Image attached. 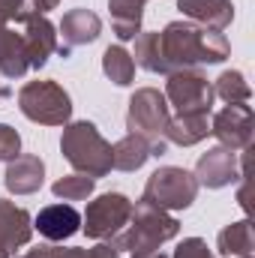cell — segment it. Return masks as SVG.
Segmentation results:
<instances>
[{
  "label": "cell",
  "mask_w": 255,
  "mask_h": 258,
  "mask_svg": "<svg viewBox=\"0 0 255 258\" xmlns=\"http://www.w3.org/2000/svg\"><path fill=\"white\" fill-rule=\"evenodd\" d=\"M93 189H96V180L87 174H66V177L51 183L54 198H63V201H87L93 195Z\"/></svg>",
  "instance_id": "obj_25"
},
{
  "label": "cell",
  "mask_w": 255,
  "mask_h": 258,
  "mask_svg": "<svg viewBox=\"0 0 255 258\" xmlns=\"http://www.w3.org/2000/svg\"><path fill=\"white\" fill-rule=\"evenodd\" d=\"M210 135V114H174L165 126V141L177 147H192Z\"/></svg>",
  "instance_id": "obj_18"
},
{
  "label": "cell",
  "mask_w": 255,
  "mask_h": 258,
  "mask_svg": "<svg viewBox=\"0 0 255 258\" xmlns=\"http://www.w3.org/2000/svg\"><path fill=\"white\" fill-rule=\"evenodd\" d=\"M21 153V135L9 123H0V162H9Z\"/></svg>",
  "instance_id": "obj_27"
},
{
  "label": "cell",
  "mask_w": 255,
  "mask_h": 258,
  "mask_svg": "<svg viewBox=\"0 0 255 258\" xmlns=\"http://www.w3.org/2000/svg\"><path fill=\"white\" fill-rule=\"evenodd\" d=\"M213 96H219L222 102L234 105V102H249L252 99V87L246 81V75L240 69H225L216 81H213Z\"/></svg>",
  "instance_id": "obj_23"
},
{
  "label": "cell",
  "mask_w": 255,
  "mask_h": 258,
  "mask_svg": "<svg viewBox=\"0 0 255 258\" xmlns=\"http://www.w3.org/2000/svg\"><path fill=\"white\" fill-rule=\"evenodd\" d=\"M33 237V216L9 201V198H0V258H12L15 249L27 246Z\"/></svg>",
  "instance_id": "obj_12"
},
{
  "label": "cell",
  "mask_w": 255,
  "mask_h": 258,
  "mask_svg": "<svg viewBox=\"0 0 255 258\" xmlns=\"http://www.w3.org/2000/svg\"><path fill=\"white\" fill-rule=\"evenodd\" d=\"M180 234V222L156 207V204H147V201H132V216H129V225L111 240V246L117 252H150V249H159L162 243L174 240Z\"/></svg>",
  "instance_id": "obj_2"
},
{
  "label": "cell",
  "mask_w": 255,
  "mask_h": 258,
  "mask_svg": "<svg viewBox=\"0 0 255 258\" xmlns=\"http://www.w3.org/2000/svg\"><path fill=\"white\" fill-rule=\"evenodd\" d=\"M132 258H168L162 249H150V252H132Z\"/></svg>",
  "instance_id": "obj_33"
},
{
  "label": "cell",
  "mask_w": 255,
  "mask_h": 258,
  "mask_svg": "<svg viewBox=\"0 0 255 258\" xmlns=\"http://www.w3.org/2000/svg\"><path fill=\"white\" fill-rule=\"evenodd\" d=\"M150 156H153L150 141L135 132H126L117 144H111V168L117 171H138Z\"/></svg>",
  "instance_id": "obj_20"
},
{
  "label": "cell",
  "mask_w": 255,
  "mask_h": 258,
  "mask_svg": "<svg viewBox=\"0 0 255 258\" xmlns=\"http://www.w3.org/2000/svg\"><path fill=\"white\" fill-rule=\"evenodd\" d=\"M177 9L192 24H201L207 30H225L234 21V3L231 0H177Z\"/></svg>",
  "instance_id": "obj_16"
},
{
  "label": "cell",
  "mask_w": 255,
  "mask_h": 258,
  "mask_svg": "<svg viewBox=\"0 0 255 258\" xmlns=\"http://www.w3.org/2000/svg\"><path fill=\"white\" fill-rule=\"evenodd\" d=\"M3 183L12 195H33L45 183V162L36 153H18L15 159L6 162Z\"/></svg>",
  "instance_id": "obj_13"
},
{
  "label": "cell",
  "mask_w": 255,
  "mask_h": 258,
  "mask_svg": "<svg viewBox=\"0 0 255 258\" xmlns=\"http://www.w3.org/2000/svg\"><path fill=\"white\" fill-rule=\"evenodd\" d=\"M27 0H0V30L9 27L12 21H18V15L27 9Z\"/></svg>",
  "instance_id": "obj_29"
},
{
  "label": "cell",
  "mask_w": 255,
  "mask_h": 258,
  "mask_svg": "<svg viewBox=\"0 0 255 258\" xmlns=\"http://www.w3.org/2000/svg\"><path fill=\"white\" fill-rule=\"evenodd\" d=\"M60 153L75 168V174H87L93 180L111 174V144L90 120H69L60 135Z\"/></svg>",
  "instance_id": "obj_3"
},
{
  "label": "cell",
  "mask_w": 255,
  "mask_h": 258,
  "mask_svg": "<svg viewBox=\"0 0 255 258\" xmlns=\"http://www.w3.org/2000/svg\"><path fill=\"white\" fill-rule=\"evenodd\" d=\"M144 3L147 0H108L111 9V30L120 42H132L141 33L144 21Z\"/></svg>",
  "instance_id": "obj_19"
},
{
  "label": "cell",
  "mask_w": 255,
  "mask_h": 258,
  "mask_svg": "<svg viewBox=\"0 0 255 258\" xmlns=\"http://www.w3.org/2000/svg\"><path fill=\"white\" fill-rule=\"evenodd\" d=\"M168 120H171V108L165 102V93H159L156 87H138L129 96L126 129L150 141L153 156H162L168 150V141H165Z\"/></svg>",
  "instance_id": "obj_4"
},
{
  "label": "cell",
  "mask_w": 255,
  "mask_h": 258,
  "mask_svg": "<svg viewBox=\"0 0 255 258\" xmlns=\"http://www.w3.org/2000/svg\"><path fill=\"white\" fill-rule=\"evenodd\" d=\"M132 216V198L123 192H102L93 201H87V210L81 216V231L90 240L111 243L123 228L129 225Z\"/></svg>",
  "instance_id": "obj_7"
},
{
  "label": "cell",
  "mask_w": 255,
  "mask_h": 258,
  "mask_svg": "<svg viewBox=\"0 0 255 258\" xmlns=\"http://www.w3.org/2000/svg\"><path fill=\"white\" fill-rule=\"evenodd\" d=\"M135 66L153 72V75H165L162 72V54H159V30H141L135 36Z\"/></svg>",
  "instance_id": "obj_24"
},
{
  "label": "cell",
  "mask_w": 255,
  "mask_h": 258,
  "mask_svg": "<svg viewBox=\"0 0 255 258\" xmlns=\"http://www.w3.org/2000/svg\"><path fill=\"white\" fill-rule=\"evenodd\" d=\"M198 189L201 186H198V180H195L192 171L177 168V165H162V168H156L147 177L141 201L156 204L162 210H186V207L195 204Z\"/></svg>",
  "instance_id": "obj_6"
},
{
  "label": "cell",
  "mask_w": 255,
  "mask_h": 258,
  "mask_svg": "<svg viewBox=\"0 0 255 258\" xmlns=\"http://www.w3.org/2000/svg\"><path fill=\"white\" fill-rule=\"evenodd\" d=\"M18 24H21V39H24V51H27V63L30 69H42L48 63V57L57 51V27L51 24L48 15L42 12H33L30 6L18 15Z\"/></svg>",
  "instance_id": "obj_9"
},
{
  "label": "cell",
  "mask_w": 255,
  "mask_h": 258,
  "mask_svg": "<svg viewBox=\"0 0 255 258\" xmlns=\"http://www.w3.org/2000/svg\"><path fill=\"white\" fill-rule=\"evenodd\" d=\"M216 249L225 258H252L255 255V243H252V222L249 216L240 222H231L219 231L216 237Z\"/></svg>",
  "instance_id": "obj_21"
},
{
  "label": "cell",
  "mask_w": 255,
  "mask_h": 258,
  "mask_svg": "<svg viewBox=\"0 0 255 258\" xmlns=\"http://www.w3.org/2000/svg\"><path fill=\"white\" fill-rule=\"evenodd\" d=\"M213 81L201 69H177L168 72L165 102L177 114H210L213 111Z\"/></svg>",
  "instance_id": "obj_8"
},
{
  "label": "cell",
  "mask_w": 255,
  "mask_h": 258,
  "mask_svg": "<svg viewBox=\"0 0 255 258\" xmlns=\"http://www.w3.org/2000/svg\"><path fill=\"white\" fill-rule=\"evenodd\" d=\"M33 228L51 243H63L72 234L81 231V213L72 204H48L36 213Z\"/></svg>",
  "instance_id": "obj_14"
},
{
  "label": "cell",
  "mask_w": 255,
  "mask_h": 258,
  "mask_svg": "<svg viewBox=\"0 0 255 258\" xmlns=\"http://www.w3.org/2000/svg\"><path fill=\"white\" fill-rule=\"evenodd\" d=\"M102 72L111 84L117 87H129L135 81V60L123 45H108L102 51Z\"/></svg>",
  "instance_id": "obj_22"
},
{
  "label": "cell",
  "mask_w": 255,
  "mask_h": 258,
  "mask_svg": "<svg viewBox=\"0 0 255 258\" xmlns=\"http://www.w3.org/2000/svg\"><path fill=\"white\" fill-rule=\"evenodd\" d=\"M48 258H120V252L111 243H96L90 249H81V246H51Z\"/></svg>",
  "instance_id": "obj_26"
},
{
  "label": "cell",
  "mask_w": 255,
  "mask_h": 258,
  "mask_svg": "<svg viewBox=\"0 0 255 258\" xmlns=\"http://www.w3.org/2000/svg\"><path fill=\"white\" fill-rule=\"evenodd\" d=\"M57 36H63L66 48H78V45H90L99 39L102 33V18L93 12V9H84V6H75L63 12V21L57 24Z\"/></svg>",
  "instance_id": "obj_15"
},
{
  "label": "cell",
  "mask_w": 255,
  "mask_h": 258,
  "mask_svg": "<svg viewBox=\"0 0 255 258\" xmlns=\"http://www.w3.org/2000/svg\"><path fill=\"white\" fill-rule=\"evenodd\" d=\"M48 252H51V246H36V249H30L24 255H12V258H48Z\"/></svg>",
  "instance_id": "obj_31"
},
{
  "label": "cell",
  "mask_w": 255,
  "mask_h": 258,
  "mask_svg": "<svg viewBox=\"0 0 255 258\" xmlns=\"http://www.w3.org/2000/svg\"><path fill=\"white\" fill-rule=\"evenodd\" d=\"M252 129H255V114H252V105H246V102L225 105L210 120V135L228 150H249Z\"/></svg>",
  "instance_id": "obj_10"
},
{
  "label": "cell",
  "mask_w": 255,
  "mask_h": 258,
  "mask_svg": "<svg viewBox=\"0 0 255 258\" xmlns=\"http://www.w3.org/2000/svg\"><path fill=\"white\" fill-rule=\"evenodd\" d=\"M252 258H255V255H252Z\"/></svg>",
  "instance_id": "obj_34"
},
{
  "label": "cell",
  "mask_w": 255,
  "mask_h": 258,
  "mask_svg": "<svg viewBox=\"0 0 255 258\" xmlns=\"http://www.w3.org/2000/svg\"><path fill=\"white\" fill-rule=\"evenodd\" d=\"M30 3V9L33 12H42V15H48L51 9H57L60 6V0H27Z\"/></svg>",
  "instance_id": "obj_30"
},
{
  "label": "cell",
  "mask_w": 255,
  "mask_h": 258,
  "mask_svg": "<svg viewBox=\"0 0 255 258\" xmlns=\"http://www.w3.org/2000/svg\"><path fill=\"white\" fill-rule=\"evenodd\" d=\"M243 183H240V192H237V201H240V207L249 213V201H246V177H240Z\"/></svg>",
  "instance_id": "obj_32"
},
{
  "label": "cell",
  "mask_w": 255,
  "mask_h": 258,
  "mask_svg": "<svg viewBox=\"0 0 255 258\" xmlns=\"http://www.w3.org/2000/svg\"><path fill=\"white\" fill-rule=\"evenodd\" d=\"M18 111L42 126H66L72 117V96L51 78L27 81L18 90Z\"/></svg>",
  "instance_id": "obj_5"
},
{
  "label": "cell",
  "mask_w": 255,
  "mask_h": 258,
  "mask_svg": "<svg viewBox=\"0 0 255 258\" xmlns=\"http://www.w3.org/2000/svg\"><path fill=\"white\" fill-rule=\"evenodd\" d=\"M27 72H30V63H27L21 33L15 27H3L0 30V75L15 81V78H24Z\"/></svg>",
  "instance_id": "obj_17"
},
{
  "label": "cell",
  "mask_w": 255,
  "mask_h": 258,
  "mask_svg": "<svg viewBox=\"0 0 255 258\" xmlns=\"http://www.w3.org/2000/svg\"><path fill=\"white\" fill-rule=\"evenodd\" d=\"M240 177H243V174H240L237 150H228V147H222V144L210 147V150L201 153L198 162H195V180H198V186L222 189V186L237 183Z\"/></svg>",
  "instance_id": "obj_11"
},
{
  "label": "cell",
  "mask_w": 255,
  "mask_h": 258,
  "mask_svg": "<svg viewBox=\"0 0 255 258\" xmlns=\"http://www.w3.org/2000/svg\"><path fill=\"white\" fill-rule=\"evenodd\" d=\"M168 258H213V252H210L207 240H201V237H186Z\"/></svg>",
  "instance_id": "obj_28"
},
{
  "label": "cell",
  "mask_w": 255,
  "mask_h": 258,
  "mask_svg": "<svg viewBox=\"0 0 255 258\" xmlns=\"http://www.w3.org/2000/svg\"><path fill=\"white\" fill-rule=\"evenodd\" d=\"M162 72L177 69H201L210 63H222L231 57V45L219 30H207L192 21H168L159 33Z\"/></svg>",
  "instance_id": "obj_1"
}]
</instances>
